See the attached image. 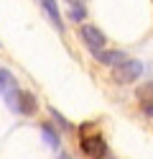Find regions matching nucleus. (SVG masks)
<instances>
[{
  "label": "nucleus",
  "instance_id": "9",
  "mask_svg": "<svg viewBox=\"0 0 153 159\" xmlns=\"http://www.w3.org/2000/svg\"><path fill=\"white\" fill-rule=\"evenodd\" d=\"M138 100L140 103H153V82H146L143 87H138Z\"/></svg>",
  "mask_w": 153,
  "mask_h": 159
},
{
  "label": "nucleus",
  "instance_id": "2",
  "mask_svg": "<svg viewBox=\"0 0 153 159\" xmlns=\"http://www.w3.org/2000/svg\"><path fill=\"white\" fill-rule=\"evenodd\" d=\"M79 36L87 41V49L92 54H97V52H102V49L107 46V36L100 31L97 26H92V23H82V28H79Z\"/></svg>",
  "mask_w": 153,
  "mask_h": 159
},
{
  "label": "nucleus",
  "instance_id": "4",
  "mask_svg": "<svg viewBox=\"0 0 153 159\" xmlns=\"http://www.w3.org/2000/svg\"><path fill=\"white\" fill-rule=\"evenodd\" d=\"M36 111H38V103H36L33 93H28V90H18V105H15V113L36 116Z\"/></svg>",
  "mask_w": 153,
  "mask_h": 159
},
{
  "label": "nucleus",
  "instance_id": "1",
  "mask_svg": "<svg viewBox=\"0 0 153 159\" xmlns=\"http://www.w3.org/2000/svg\"><path fill=\"white\" fill-rule=\"evenodd\" d=\"M140 75H143V64L138 59H128V62L112 67V80H115L117 85H130V82H135Z\"/></svg>",
  "mask_w": 153,
  "mask_h": 159
},
{
  "label": "nucleus",
  "instance_id": "7",
  "mask_svg": "<svg viewBox=\"0 0 153 159\" xmlns=\"http://www.w3.org/2000/svg\"><path fill=\"white\" fill-rule=\"evenodd\" d=\"M41 136H44V141H46L51 149H59V146H61V141H59V134L54 131V126L44 123V126H41Z\"/></svg>",
  "mask_w": 153,
  "mask_h": 159
},
{
  "label": "nucleus",
  "instance_id": "5",
  "mask_svg": "<svg viewBox=\"0 0 153 159\" xmlns=\"http://www.w3.org/2000/svg\"><path fill=\"white\" fill-rule=\"evenodd\" d=\"M95 59L100 64H105V67H117L122 62H128V54L125 52H112V49H102V52L95 54Z\"/></svg>",
  "mask_w": 153,
  "mask_h": 159
},
{
  "label": "nucleus",
  "instance_id": "14",
  "mask_svg": "<svg viewBox=\"0 0 153 159\" xmlns=\"http://www.w3.org/2000/svg\"><path fill=\"white\" fill-rule=\"evenodd\" d=\"M59 159H69V154H61V157H59Z\"/></svg>",
  "mask_w": 153,
  "mask_h": 159
},
{
  "label": "nucleus",
  "instance_id": "8",
  "mask_svg": "<svg viewBox=\"0 0 153 159\" xmlns=\"http://www.w3.org/2000/svg\"><path fill=\"white\" fill-rule=\"evenodd\" d=\"M8 90H15V77L5 67H0V93H8Z\"/></svg>",
  "mask_w": 153,
  "mask_h": 159
},
{
  "label": "nucleus",
  "instance_id": "13",
  "mask_svg": "<svg viewBox=\"0 0 153 159\" xmlns=\"http://www.w3.org/2000/svg\"><path fill=\"white\" fill-rule=\"evenodd\" d=\"M84 3H87V0H69L71 8H84Z\"/></svg>",
  "mask_w": 153,
  "mask_h": 159
},
{
  "label": "nucleus",
  "instance_id": "12",
  "mask_svg": "<svg viewBox=\"0 0 153 159\" xmlns=\"http://www.w3.org/2000/svg\"><path fill=\"white\" fill-rule=\"evenodd\" d=\"M140 108H143V113L148 118H153V103H140Z\"/></svg>",
  "mask_w": 153,
  "mask_h": 159
},
{
  "label": "nucleus",
  "instance_id": "10",
  "mask_svg": "<svg viewBox=\"0 0 153 159\" xmlns=\"http://www.w3.org/2000/svg\"><path fill=\"white\" fill-rule=\"evenodd\" d=\"M49 113H51V118H54V121H56V123H59L61 128H66V131H69V128H71V123H69V121H66V118L61 116L59 111H54V108H49Z\"/></svg>",
  "mask_w": 153,
  "mask_h": 159
},
{
  "label": "nucleus",
  "instance_id": "6",
  "mask_svg": "<svg viewBox=\"0 0 153 159\" xmlns=\"http://www.w3.org/2000/svg\"><path fill=\"white\" fill-rule=\"evenodd\" d=\"M41 8H44V13L51 18V23H54L56 31H64V21H61V16H59V8L54 0H41Z\"/></svg>",
  "mask_w": 153,
  "mask_h": 159
},
{
  "label": "nucleus",
  "instance_id": "3",
  "mask_svg": "<svg viewBox=\"0 0 153 159\" xmlns=\"http://www.w3.org/2000/svg\"><path fill=\"white\" fill-rule=\"evenodd\" d=\"M82 152L87 154V159H102L105 152H107V146L102 141V136H87L82 141Z\"/></svg>",
  "mask_w": 153,
  "mask_h": 159
},
{
  "label": "nucleus",
  "instance_id": "11",
  "mask_svg": "<svg viewBox=\"0 0 153 159\" xmlns=\"http://www.w3.org/2000/svg\"><path fill=\"white\" fill-rule=\"evenodd\" d=\"M74 21H84V8H71V13H69Z\"/></svg>",
  "mask_w": 153,
  "mask_h": 159
}]
</instances>
